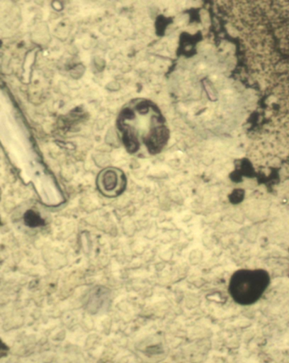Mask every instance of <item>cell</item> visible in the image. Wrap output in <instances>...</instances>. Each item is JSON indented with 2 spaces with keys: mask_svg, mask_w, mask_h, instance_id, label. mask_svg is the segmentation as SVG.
Returning <instances> with one entry per match:
<instances>
[{
  "mask_svg": "<svg viewBox=\"0 0 289 363\" xmlns=\"http://www.w3.org/2000/svg\"><path fill=\"white\" fill-rule=\"evenodd\" d=\"M98 187L105 196L115 197L123 192L126 187V179L120 170L108 168L99 174Z\"/></svg>",
  "mask_w": 289,
  "mask_h": 363,
  "instance_id": "1",
  "label": "cell"
},
{
  "mask_svg": "<svg viewBox=\"0 0 289 363\" xmlns=\"http://www.w3.org/2000/svg\"><path fill=\"white\" fill-rule=\"evenodd\" d=\"M26 225L31 228H37L45 225V220L36 211L29 210L24 215Z\"/></svg>",
  "mask_w": 289,
  "mask_h": 363,
  "instance_id": "2",
  "label": "cell"
}]
</instances>
